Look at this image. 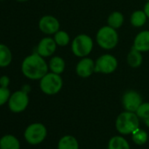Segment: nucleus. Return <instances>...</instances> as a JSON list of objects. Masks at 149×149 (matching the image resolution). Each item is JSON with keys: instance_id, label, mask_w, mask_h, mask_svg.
Returning <instances> with one entry per match:
<instances>
[{"instance_id": "412c9836", "label": "nucleus", "mask_w": 149, "mask_h": 149, "mask_svg": "<svg viewBox=\"0 0 149 149\" xmlns=\"http://www.w3.org/2000/svg\"><path fill=\"white\" fill-rule=\"evenodd\" d=\"M107 22H108L109 26H111L114 29H118L124 23V16L119 12H114L110 14V16L108 17V19H107Z\"/></svg>"}, {"instance_id": "f3484780", "label": "nucleus", "mask_w": 149, "mask_h": 149, "mask_svg": "<svg viewBox=\"0 0 149 149\" xmlns=\"http://www.w3.org/2000/svg\"><path fill=\"white\" fill-rule=\"evenodd\" d=\"M49 68L51 72L61 74L65 69V61L60 56L52 57L49 61Z\"/></svg>"}, {"instance_id": "cd10ccee", "label": "nucleus", "mask_w": 149, "mask_h": 149, "mask_svg": "<svg viewBox=\"0 0 149 149\" xmlns=\"http://www.w3.org/2000/svg\"><path fill=\"white\" fill-rule=\"evenodd\" d=\"M145 124H146V125L147 127H149V118H147L145 119Z\"/></svg>"}, {"instance_id": "bb28decb", "label": "nucleus", "mask_w": 149, "mask_h": 149, "mask_svg": "<svg viewBox=\"0 0 149 149\" xmlns=\"http://www.w3.org/2000/svg\"><path fill=\"white\" fill-rule=\"evenodd\" d=\"M144 12L146 14L147 18L149 19V1L146 2V4L145 5V7H144Z\"/></svg>"}, {"instance_id": "0eeeda50", "label": "nucleus", "mask_w": 149, "mask_h": 149, "mask_svg": "<svg viewBox=\"0 0 149 149\" xmlns=\"http://www.w3.org/2000/svg\"><path fill=\"white\" fill-rule=\"evenodd\" d=\"M29 104V97L27 92L24 91H18L13 93L8 101L9 109L15 113L24 111Z\"/></svg>"}, {"instance_id": "39448f33", "label": "nucleus", "mask_w": 149, "mask_h": 149, "mask_svg": "<svg viewBox=\"0 0 149 149\" xmlns=\"http://www.w3.org/2000/svg\"><path fill=\"white\" fill-rule=\"evenodd\" d=\"M92 48L93 40L87 34H79L72 41V52L77 57H86L91 53Z\"/></svg>"}, {"instance_id": "9b49d317", "label": "nucleus", "mask_w": 149, "mask_h": 149, "mask_svg": "<svg viewBox=\"0 0 149 149\" xmlns=\"http://www.w3.org/2000/svg\"><path fill=\"white\" fill-rule=\"evenodd\" d=\"M76 72L80 77L87 78L95 72V62L92 59L84 57L77 65Z\"/></svg>"}, {"instance_id": "c85d7f7f", "label": "nucleus", "mask_w": 149, "mask_h": 149, "mask_svg": "<svg viewBox=\"0 0 149 149\" xmlns=\"http://www.w3.org/2000/svg\"><path fill=\"white\" fill-rule=\"evenodd\" d=\"M17 1H19V2H26V1H27V0H17Z\"/></svg>"}, {"instance_id": "f03ea898", "label": "nucleus", "mask_w": 149, "mask_h": 149, "mask_svg": "<svg viewBox=\"0 0 149 149\" xmlns=\"http://www.w3.org/2000/svg\"><path fill=\"white\" fill-rule=\"evenodd\" d=\"M139 117L132 111H124L118 115L116 120V128L121 134L132 133L139 128Z\"/></svg>"}, {"instance_id": "2eb2a0df", "label": "nucleus", "mask_w": 149, "mask_h": 149, "mask_svg": "<svg viewBox=\"0 0 149 149\" xmlns=\"http://www.w3.org/2000/svg\"><path fill=\"white\" fill-rule=\"evenodd\" d=\"M58 149H79L78 141L71 135H66L60 139Z\"/></svg>"}, {"instance_id": "7ed1b4c3", "label": "nucleus", "mask_w": 149, "mask_h": 149, "mask_svg": "<svg viewBox=\"0 0 149 149\" xmlns=\"http://www.w3.org/2000/svg\"><path fill=\"white\" fill-rule=\"evenodd\" d=\"M97 42L104 49L114 48L118 42V35L116 29L105 26L101 27L97 33Z\"/></svg>"}, {"instance_id": "ddd939ff", "label": "nucleus", "mask_w": 149, "mask_h": 149, "mask_svg": "<svg viewBox=\"0 0 149 149\" xmlns=\"http://www.w3.org/2000/svg\"><path fill=\"white\" fill-rule=\"evenodd\" d=\"M132 47L141 53L149 51V31H142L139 33L134 39Z\"/></svg>"}, {"instance_id": "423d86ee", "label": "nucleus", "mask_w": 149, "mask_h": 149, "mask_svg": "<svg viewBox=\"0 0 149 149\" xmlns=\"http://www.w3.org/2000/svg\"><path fill=\"white\" fill-rule=\"evenodd\" d=\"M26 140L31 145H37L41 143L47 136V129L45 125L40 123H34L30 125L24 133Z\"/></svg>"}, {"instance_id": "6ab92c4d", "label": "nucleus", "mask_w": 149, "mask_h": 149, "mask_svg": "<svg viewBox=\"0 0 149 149\" xmlns=\"http://www.w3.org/2000/svg\"><path fill=\"white\" fill-rule=\"evenodd\" d=\"M108 149H130V146L125 138L115 136L110 139Z\"/></svg>"}, {"instance_id": "4be33fe9", "label": "nucleus", "mask_w": 149, "mask_h": 149, "mask_svg": "<svg viewBox=\"0 0 149 149\" xmlns=\"http://www.w3.org/2000/svg\"><path fill=\"white\" fill-rule=\"evenodd\" d=\"M147 139H148V135H147L146 132H145L142 129L138 128L132 132V140L137 145L145 144L147 141Z\"/></svg>"}, {"instance_id": "c756f323", "label": "nucleus", "mask_w": 149, "mask_h": 149, "mask_svg": "<svg viewBox=\"0 0 149 149\" xmlns=\"http://www.w3.org/2000/svg\"><path fill=\"white\" fill-rule=\"evenodd\" d=\"M146 1H149V0H146Z\"/></svg>"}, {"instance_id": "6e6552de", "label": "nucleus", "mask_w": 149, "mask_h": 149, "mask_svg": "<svg viewBox=\"0 0 149 149\" xmlns=\"http://www.w3.org/2000/svg\"><path fill=\"white\" fill-rule=\"evenodd\" d=\"M118 67L117 59L109 54H103L95 62V72L102 74L113 73Z\"/></svg>"}, {"instance_id": "dca6fc26", "label": "nucleus", "mask_w": 149, "mask_h": 149, "mask_svg": "<svg viewBox=\"0 0 149 149\" xmlns=\"http://www.w3.org/2000/svg\"><path fill=\"white\" fill-rule=\"evenodd\" d=\"M12 61L13 54L10 48L4 44H0V68H6L9 66Z\"/></svg>"}, {"instance_id": "f257e3e1", "label": "nucleus", "mask_w": 149, "mask_h": 149, "mask_svg": "<svg viewBox=\"0 0 149 149\" xmlns=\"http://www.w3.org/2000/svg\"><path fill=\"white\" fill-rule=\"evenodd\" d=\"M23 74L31 80H40L47 73H48V66L41 55L33 54L26 56L21 65Z\"/></svg>"}, {"instance_id": "4468645a", "label": "nucleus", "mask_w": 149, "mask_h": 149, "mask_svg": "<svg viewBox=\"0 0 149 149\" xmlns=\"http://www.w3.org/2000/svg\"><path fill=\"white\" fill-rule=\"evenodd\" d=\"M0 149H20V144L15 136L5 135L0 139Z\"/></svg>"}, {"instance_id": "a211bd4d", "label": "nucleus", "mask_w": 149, "mask_h": 149, "mask_svg": "<svg viewBox=\"0 0 149 149\" xmlns=\"http://www.w3.org/2000/svg\"><path fill=\"white\" fill-rule=\"evenodd\" d=\"M127 62L132 68H138L142 63V54L141 52L138 51L134 47L129 52L127 55Z\"/></svg>"}, {"instance_id": "5701e85b", "label": "nucleus", "mask_w": 149, "mask_h": 149, "mask_svg": "<svg viewBox=\"0 0 149 149\" xmlns=\"http://www.w3.org/2000/svg\"><path fill=\"white\" fill-rule=\"evenodd\" d=\"M54 40H55L57 46H61V47H65L67 46L69 41H70V38L69 35L64 32V31H58L57 33H54Z\"/></svg>"}, {"instance_id": "f8f14e48", "label": "nucleus", "mask_w": 149, "mask_h": 149, "mask_svg": "<svg viewBox=\"0 0 149 149\" xmlns=\"http://www.w3.org/2000/svg\"><path fill=\"white\" fill-rule=\"evenodd\" d=\"M56 47L57 44L54 39L46 37L40 41L37 47V53L42 57H49L55 52Z\"/></svg>"}, {"instance_id": "1a4fd4ad", "label": "nucleus", "mask_w": 149, "mask_h": 149, "mask_svg": "<svg viewBox=\"0 0 149 149\" xmlns=\"http://www.w3.org/2000/svg\"><path fill=\"white\" fill-rule=\"evenodd\" d=\"M122 102L124 108L126 111L136 112L138 108L142 104V98L138 92L134 91H129L124 94Z\"/></svg>"}, {"instance_id": "a878e982", "label": "nucleus", "mask_w": 149, "mask_h": 149, "mask_svg": "<svg viewBox=\"0 0 149 149\" xmlns=\"http://www.w3.org/2000/svg\"><path fill=\"white\" fill-rule=\"evenodd\" d=\"M9 84H10V78L7 76H3L0 77V86L8 88Z\"/></svg>"}, {"instance_id": "9d476101", "label": "nucleus", "mask_w": 149, "mask_h": 149, "mask_svg": "<svg viewBox=\"0 0 149 149\" xmlns=\"http://www.w3.org/2000/svg\"><path fill=\"white\" fill-rule=\"evenodd\" d=\"M39 27L40 31L46 34H54L60 29V23L54 16L46 15L40 19Z\"/></svg>"}, {"instance_id": "aec40b11", "label": "nucleus", "mask_w": 149, "mask_h": 149, "mask_svg": "<svg viewBox=\"0 0 149 149\" xmlns=\"http://www.w3.org/2000/svg\"><path fill=\"white\" fill-rule=\"evenodd\" d=\"M147 19V16L144 11H136L131 16V24L135 27L143 26Z\"/></svg>"}, {"instance_id": "7c9ffc66", "label": "nucleus", "mask_w": 149, "mask_h": 149, "mask_svg": "<svg viewBox=\"0 0 149 149\" xmlns=\"http://www.w3.org/2000/svg\"><path fill=\"white\" fill-rule=\"evenodd\" d=\"M0 1H2V0H0Z\"/></svg>"}, {"instance_id": "393cba45", "label": "nucleus", "mask_w": 149, "mask_h": 149, "mask_svg": "<svg viewBox=\"0 0 149 149\" xmlns=\"http://www.w3.org/2000/svg\"><path fill=\"white\" fill-rule=\"evenodd\" d=\"M11 95V91L8 88L0 86V106L4 105L9 101Z\"/></svg>"}, {"instance_id": "20e7f679", "label": "nucleus", "mask_w": 149, "mask_h": 149, "mask_svg": "<svg viewBox=\"0 0 149 149\" xmlns=\"http://www.w3.org/2000/svg\"><path fill=\"white\" fill-rule=\"evenodd\" d=\"M62 79L60 74L54 72L47 73L40 79V87L43 93L47 95L57 94L62 88Z\"/></svg>"}, {"instance_id": "b1692460", "label": "nucleus", "mask_w": 149, "mask_h": 149, "mask_svg": "<svg viewBox=\"0 0 149 149\" xmlns=\"http://www.w3.org/2000/svg\"><path fill=\"white\" fill-rule=\"evenodd\" d=\"M136 114L139 118L143 119L149 118V103L141 104L140 106L136 111Z\"/></svg>"}]
</instances>
